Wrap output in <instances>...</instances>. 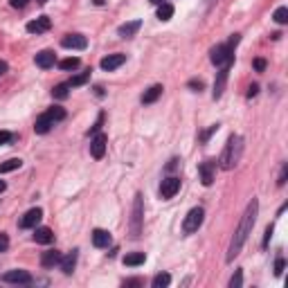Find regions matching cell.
Segmentation results:
<instances>
[{"mask_svg":"<svg viewBox=\"0 0 288 288\" xmlns=\"http://www.w3.org/2000/svg\"><path fill=\"white\" fill-rule=\"evenodd\" d=\"M257 212H259V200H257V198H252L250 203H248L246 212H243L241 223H239V228H236V232H234V239H232V243H230L228 261H232V259H234L236 254L241 252V248H243V243H246L248 234L252 232L254 223H257Z\"/></svg>","mask_w":288,"mask_h":288,"instance_id":"6da1fadb","label":"cell"},{"mask_svg":"<svg viewBox=\"0 0 288 288\" xmlns=\"http://www.w3.org/2000/svg\"><path fill=\"white\" fill-rule=\"evenodd\" d=\"M236 43H239V34H232L230 36V43H223V45H216L212 50V63L214 65H230L232 61H234V47H236Z\"/></svg>","mask_w":288,"mask_h":288,"instance_id":"7a4b0ae2","label":"cell"},{"mask_svg":"<svg viewBox=\"0 0 288 288\" xmlns=\"http://www.w3.org/2000/svg\"><path fill=\"white\" fill-rule=\"evenodd\" d=\"M241 142L243 140L239 135H232L228 140L225 151H223V155H221V167H223V169H232V167L239 162V158H241V149H243Z\"/></svg>","mask_w":288,"mask_h":288,"instance_id":"3957f363","label":"cell"},{"mask_svg":"<svg viewBox=\"0 0 288 288\" xmlns=\"http://www.w3.org/2000/svg\"><path fill=\"white\" fill-rule=\"evenodd\" d=\"M203 221H205L203 207H194V210H189V214L185 216V221H182V230H185L187 234H194V232H198V228L203 225Z\"/></svg>","mask_w":288,"mask_h":288,"instance_id":"277c9868","label":"cell"},{"mask_svg":"<svg viewBox=\"0 0 288 288\" xmlns=\"http://www.w3.org/2000/svg\"><path fill=\"white\" fill-rule=\"evenodd\" d=\"M142 196L137 194L135 196V205H133V218H131V236L133 239H137L142 232Z\"/></svg>","mask_w":288,"mask_h":288,"instance_id":"5b68a950","label":"cell"},{"mask_svg":"<svg viewBox=\"0 0 288 288\" xmlns=\"http://www.w3.org/2000/svg\"><path fill=\"white\" fill-rule=\"evenodd\" d=\"M180 192V178H176V176H169V178H165L162 180V185H160V196L162 198H173V196Z\"/></svg>","mask_w":288,"mask_h":288,"instance_id":"8992f818","label":"cell"},{"mask_svg":"<svg viewBox=\"0 0 288 288\" xmlns=\"http://www.w3.org/2000/svg\"><path fill=\"white\" fill-rule=\"evenodd\" d=\"M61 45L68 47V50H86L88 47V38L83 34H65L61 38Z\"/></svg>","mask_w":288,"mask_h":288,"instance_id":"52a82bcc","label":"cell"},{"mask_svg":"<svg viewBox=\"0 0 288 288\" xmlns=\"http://www.w3.org/2000/svg\"><path fill=\"white\" fill-rule=\"evenodd\" d=\"M106 142H108V137L104 135V133H97V135L93 137V142H90V153H93L95 160L104 158V153H106Z\"/></svg>","mask_w":288,"mask_h":288,"instance_id":"ba28073f","label":"cell"},{"mask_svg":"<svg viewBox=\"0 0 288 288\" xmlns=\"http://www.w3.org/2000/svg\"><path fill=\"white\" fill-rule=\"evenodd\" d=\"M41 218H43V210L41 207H34V210H30V212L20 218V228H25V230L36 228V225L41 223Z\"/></svg>","mask_w":288,"mask_h":288,"instance_id":"9c48e42d","label":"cell"},{"mask_svg":"<svg viewBox=\"0 0 288 288\" xmlns=\"http://www.w3.org/2000/svg\"><path fill=\"white\" fill-rule=\"evenodd\" d=\"M7 284H32V275L27 270H9L2 275Z\"/></svg>","mask_w":288,"mask_h":288,"instance_id":"30bf717a","label":"cell"},{"mask_svg":"<svg viewBox=\"0 0 288 288\" xmlns=\"http://www.w3.org/2000/svg\"><path fill=\"white\" fill-rule=\"evenodd\" d=\"M214 169H216V162H214V160H207V162H203V165L198 167L200 180H203V185H205V187H210V185L214 182Z\"/></svg>","mask_w":288,"mask_h":288,"instance_id":"8fae6325","label":"cell"},{"mask_svg":"<svg viewBox=\"0 0 288 288\" xmlns=\"http://www.w3.org/2000/svg\"><path fill=\"white\" fill-rule=\"evenodd\" d=\"M124 61H126V54H108V57L101 59V68L113 72V70H117L119 65H124Z\"/></svg>","mask_w":288,"mask_h":288,"instance_id":"7c38bea8","label":"cell"},{"mask_svg":"<svg viewBox=\"0 0 288 288\" xmlns=\"http://www.w3.org/2000/svg\"><path fill=\"white\" fill-rule=\"evenodd\" d=\"M50 27H52V20L47 16H41V18H36V20H32V23H27V32L30 34H43Z\"/></svg>","mask_w":288,"mask_h":288,"instance_id":"4fadbf2b","label":"cell"},{"mask_svg":"<svg viewBox=\"0 0 288 288\" xmlns=\"http://www.w3.org/2000/svg\"><path fill=\"white\" fill-rule=\"evenodd\" d=\"M228 75H230V65H223L216 77V81H214V99H218V97L223 95L225 83H228Z\"/></svg>","mask_w":288,"mask_h":288,"instance_id":"5bb4252c","label":"cell"},{"mask_svg":"<svg viewBox=\"0 0 288 288\" xmlns=\"http://www.w3.org/2000/svg\"><path fill=\"white\" fill-rule=\"evenodd\" d=\"M113 241V236L108 230H95L93 232V246L95 248H108Z\"/></svg>","mask_w":288,"mask_h":288,"instance_id":"9a60e30c","label":"cell"},{"mask_svg":"<svg viewBox=\"0 0 288 288\" xmlns=\"http://www.w3.org/2000/svg\"><path fill=\"white\" fill-rule=\"evenodd\" d=\"M36 65H38V68H43V70H47V68H52L54 65V52L52 50H43V52H38L36 54Z\"/></svg>","mask_w":288,"mask_h":288,"instance_id":"2e32d148","label":"cell"},{"mask_svg":"<svg viewBox=\"0 0 288 288\" xmlns=\"http://www.w3.org/2000/svg\"><path fill=\"white\" fill-rule=\"evenodd\" d=\"M140 27H142V23H140V20H131V23L119 25L117 34L122 36V38H131V36H135L137 32H140Z\"/></svg>","mask_w":288,"mask_h":288,"instance_id":"e0dca14e","label":"cell"},{"mask_svg":"<svg viewBox=\"0 0 288 288\" xmlns=\"http://www.w3.org/2000/svg\"><path fill=\"white\" fill-rule=\"evenodd\" d=\"M52 126H54V122H52V117H50L47 113H43L41 117H38V119L34 122V131L38 133V135H45V133H47L50 129H52Z\"/></svg>","mask_w":288,"mask_h":288,"instance_id":"ac0fdd59","label":"cell"},{"mask_svg":"<svg viewBox=\"0 0 288 288\" xmlns=\"http://www.w3.org/2000/svg\"><path fill=\"white\" fill-rule=\"evenodd\" d=\"M57 264H61V252L59 250H47V252H43V257H41L43 268H54Z\"/></svg>","mask_w":288,"mask_h":288,"instance_id":"d6986e66","label":"cell"},{"mask_svg":"<svg viewBox=\"0 0 288 288\" xmlns=\"http://www.w3.org/2000/svg\"><path fill=\"white\" fill-rule=\"evenodd\" d=\"M75 266H77V250H72V252H68L65 257H61V270H63L65 275H72Z\"/></svg>","mask_w":288,"mask_h":288,"instance_id":"ffe728a7","label":"cell"},{"mask_svg":"<svg viewBox=\"0 0 288 288\" xmlns=\"http://www.w3.org/2000/svg\"><path fill=\"white\" fill-rule=\"evenodd\" d=\"M34 241H36V243H43V246L52 243V241H54L52 230H50V228H36V232H34Z\"/></svg>","mask_w":288,"mask_h":288,"instance_id":"44dd1931","label":"cell"},{"mask_svg":"<svg viewBox=\"0 0 288 288\" xmlns=\"http://www.w3.org/2000/svg\"><path fill=\"white\" fill-rule=\"evenodd\" d=\"M162 86L160 83H155V86H151V88L147 90V93L142 95V104H153V101H158V97L162 95Z\"/></svg>","mask_w":288,"mask_h":288,"instance_id":"7402d4cb","label":"cell"},{"mask_svg":"<svg viewBox=\"0 0 288 288\" xmlns=\"http://www.w3.org/2000/svg\"><path fill=\"white\" fill-rule=\"evenodd\" d=\"M147 261V257H144V252H131L124 257V266H131V268H135V266H142Z\"/></svg>","mask_w":288,"mask_h":288,"instance_id":"603a6c76","label":"cell"},{"mask_svg":"<svg viewBox=\"0 0 288 288\" xmlns=\"http://www.w3.org/2000/svg\"><path fill=\"white\" fill-rule=\"evenodd\" d=\"M20 165H23V160L20 158H12V160H7V162H0V173L16 171V169H20Z\"/></svg>","mask_w":288,"mask_h":288,"instance_id":"cb8c5ba5","label":"cell"},{"mask_svg":"<svg viewBox=\"0 0 288 288\" xmlns=\"http://www.w3.org/2000/svg\"><path fill=\"white\" fill-rule=\"evenodd\" d=\"M171 16H173V5H171V2H162V5H158V18L160 20H169Z\"/></svg>","mask_w":288,"mask_h":288,"instance_id":"d4e9b609","label":"cell"},{"mask_svg":"<svg viewBox=\"0 0 288 288\" xmlns=\"http://www.w3.org/2000/svg\"><path fill=\"white\" fill-rule=\"evenodd\" d=\"M169 284H171V277L167 275V272H160V275H155V277H153L151 286H153V288H167Z\"/></svg>","mask_w":288,"mask_h":288,"instance_id":"484cf974","label":"cell"},{"mask_svg":"<svg viewBox=\"0 0 288 288\" xmlns=\"http://www.w3.org/2000/svg\"><path fill=\"white\" fill-rule=\"evenodd\" d=\"M88 79H90V70H86V72H81V75L72 77L70 81H68V86H70V88H77V86H83Z\"/></svg>","mask_w":288,"mask_h":288,"instance_id":"4316f807","label":"cell"},{"mask_svg":"<svg viewBox=\"0 0 288 288\" xmlns=\"http://www.w3.org/2000/svg\"><path fill=\"white\" fill-rule=\"evenodd\" d=\"M59 68L61 70H75V68H79V59H77V57L63 59V61H59Z\"/></svg>","mask_w":288,"mask_h":288,"instance_id":"83f0119b","label":"cell"},{"mask_svg":"<svg viewBox=\"0 0 288 288\" xmlns=\"http://www.w3.org/2000/svg\"><path fill=\"white\" fill-rule=\"evenodd\" d=\"M68 90H70V86H68V83H59V86H54L52 95L57 97V99H65V97H68Z\"/></svg>","mask_w":288,"mask_h":288,"instance_id":"f1b7e54d","label":"cell"},{"mask_svg":"<svg viewBox=\"0 0 288 288\" xmlns=\"http://www.w3.org/2000/svg\"><path fill=\"white\" fill-rule=\"evenodd\" d=\"M47 115L52 117V122H61V119H65V111L61 106H52L50 111H47Z\"/></svg>","mask_w":288,"mask_h":288,"instance_id":"f546056e","label":"cell"},{"mask_svg":"<svg viewBox=\"0 0 288 288\" xmlns=\"http://www.w3.org/2000/svg\"><path fill=\"white\" fill-rule=\"evenodd\" d=\"M275 20L279 25L288 23V9H286V7H279V9H277V12H275Z\"/></svg>","mask_w":288,"mask_h":288,"instance_id":"4dcf8cb0","label":"cell"},{"mask_svg":"<svg viewBox=\"0 0 288 288\" xmlns=\"http://www.w3.org/2000/svg\"><path fill=\"white\" fill-rule=\"evenodd\" d=\"M243 284V277H241V270H236L234 272V277H232V279H230V286L232 288H239Z\"/></svg>","mask_w":288,"mask_h":288,"instance_id":"1f68e13d","label":"cell"},{"mask_svg":"<svg viewBox=\"0 0 288 288\" xmlns=\"http://www.w3.org/2000/svg\"><path fill=\"white\" fill-rule=\"evenodd\" d=\"M7 248H9V239H7L5 232H0V252H5Z\"/></svg>","mask_w":288,"mask_h":288,"instance_id":"d6a6232c","label":"cell"},{"mask_svg":"<svg viewBox=\"0 0 288 288\" xmlns=\"http://www.w3.org/2000/svg\"><path fill=\"white\" fill-rule=\"evenodd\" d=\"M27 2H30V0H12L9 5H12L14 9H23V7H27Z\"/></svg>","mask_w":288,"mask_h":288,"instance_id":"836d02e7","label":"cell"},{"mask_svg":"<svg viewBox=\"0 0 288 288\" xmlns=\"http://www.w3.org/2000/svg\"><path fill=\"white\" fill-rule=\"evenodd\" d=\"M9 140H12V133L9 131H0V144H7Z\"/></svg>","mask_w":288,"mask_h":288,"instance_id":"e575fe53","label":"cell"},{"mask_svg":"<svg viewBox=\"0 0 288 288\" xmlns=\"http://www.w3.org/2000/svg\"><path fill=\"white\" fill-rule=\"evenodd\" d=\"M284 266H286V264H284V259H277V264H275V275L277 277L284 272Z\"/></svg>","mask_w":288,"mask_h":288,"instance_id":"d590c367","label":"cell"},{"mask_svg":"<svg viewBox=\"0 0 288 288\" xmlns=\"http://www.w3.org/2000/svg\"><path fill=\"white\" fill-rule=\"evenodd\" d=\"M254 70H257V72H264V70H266V61H264V59H254Z\"/></svg>","mask_w":288,"mask_h":288,"instance_id":"8d00e7d4","label":"cell"},{"mask_svg":"<svg viewBox=\"0 0 288 288\" xmlns=\"http://www.w3.org/2000/svg\"><path fill=\"white\" fill-rule=\"evenodd\" d=\"M286 173H288V167L284 165V167H282V173H279V180H277V185H279V187H282L284 182H286Z\"/></svg>","mask_w":288,"mask_h":288,"instance_id":"74e56055","label":"cell"},{"mask_svg":"<svg viewBox=\"0 0 288 288\" xmlns=\"http://www.w3.org/2000/svg\"><path fill=\"white\" fill-rule=\"evenodd\" d=\"M189 88L203 90V81H200V79H192V81H189Z\"/></svg>","mask_w":288,"mask_h":288,"instance_id":"f35d334b","label":"cell"},{"mask_svg":"<svg viewBox=\"0 0 288 288\" xmlns=\"http://www.w3.org/2000/svg\"><path fill=\"white\" fill-rule=\"evenodd\" d=\"M270 236H272V225H268V228H266V236H264V246L270 243Z\"/></svg>","mask_w":288,"mask_h":288,"instance_id":"ab89813d","label":"cell"},{"mask_svg":"<svg viewBox=\"0 0 288 288\" xmlns=\"http://www.w3.org/2000/svg\"><path fill=\"white\" fill-rule=\"evenodd\" d=\"M257 93H259V86H257V83H252V86L248 88V97H254Z\"/></svg>","mask_w":288,"mask_h":288,"instance_id":"60d3db41","label":"cell"},{"mask_svg":"<svg viewBox=\"0 0 288 288\" xmlns=\"http://www.w3.org/2000/svg\"><path fill=\"white\" fill-rule=\"evenodd\" d=\"M214 131H218V124H214V126H212V129H210V131H205V133H203V142H205V140H207V137H210V135H212V133H214Z\"/></svg>","mask_w":288,"mask_h":288,"instance_id":"b9f144b4","label":"cell"},{"mask_svg":"<svg viewBox=\"0 0 288 288\" xmlns=\"http://www.w3.org/2000/svg\"><path fill=\"white\" fill-rule=\"evenodd\" d=\"M124 286H142V282H140V279H126Z\"/></svg>","mask_w":288,"mask_h":288,"instance_id":"7bdbcfd3","label":"cell"},{"mask_svg":"<svg viewBox=\"0 0 288 288\" xmlns=\"http://www.w3.org/2000/svg\"><path fill=\"white\" fill-rule=\"evenodd\" d=\"M5 72H7V63H5V61H0V77L5 75Z\"/></svg>","mask_w":288,"mask_h":288,"instance_id":"ee69618b","label":"cell"},{"mask_svg":"<svg viewBox=\"0 0 288 288\" xmlns=\"http://www.w3.org/2000/svg\"><path fill=\"white\" fill-rule=\"evenodd\" d=\"M7 189V185H5V180H0V194H2V192H5Z\"/></svg>","mask_w":288,"mask_h":288,"instance_id":"f6af8a7d","label":"cell"},{"mask_svg":"<svg viewBox=\"0 0 288 288\" xmlns=\"http://www.w3.org/2000/svg\"><path fill=\"white\" fill-rule=\"evenodd\" d=\"M149 2H151V5H162L165 0H149Z\"/></svg>","mask_w":288,"mask_h":288,"instance_id":"bcb514c9","label":"cell"},{"mask_svg":"<svg viewBox=\"0 0 288 288\" xmlns=\"http://www.w3.org/2000/svg\"><path fill=\"white\" fill-rule=\"evenodd\" d=\"M38 2H47V0H38Z\"/></svg>","mask_w":288,"mask_h":288,"instance_id":"7dc6e473","label":"cell"}]
</instances>
